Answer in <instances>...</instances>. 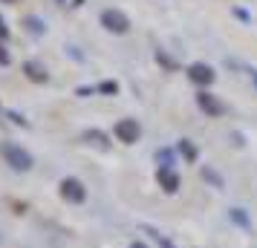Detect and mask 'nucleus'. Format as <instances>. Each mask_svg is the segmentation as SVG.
Here are the masks:
<instances>
[{
    "instance_id": "f257e3e1",
    "label": "nucleus",
    "mask_w": 257,
    "mask_h": 248,
    "mask_svg": "<svg viewBox=\"0 0 257 248\" xmlns=\"http://www.w3.org/2000/svg\"><path fill=\"white\" fill-rule=\"evenodd\" d=\"M101 26L113 35H127L130 32V18L121 9H104L101 12Z\"/></svg>"
},
{
    "instance_id": "f03ea898",
    "label": "nucleus",
    "mask_w": 257,
    "mask_h": 248,
    "mask_svg": "<svg viewBox=\"0 0 257 248\" xmlns=\"http://www.w3.org/2000/svg\"><path fill=\"white\" fill-rule=\"evenodd\" d=\"M0 153H3V159H6L15 170H29V167H32V156L26 153L24 147H18V144H12V142L0 144Z\"/></svg>"
},
{
    "instance_id": "7ed1b4c3",
    "label": "nucleus",
    "mask_w": 257,
    "mask_h": 248,
    "mask_svg": "<svg viewBox=\"0 0 257 248\" xmlns=\"http://www.w3.org/2000/svg\"><path fill=\"white\" fill-rule=\"evenodd\" d=\"M113 133H116L118 142H124V144H136V142H139V136H142L136 118H121V121H116Z\"/></svg>"
},
{
    "instance_id": "20e7f679",
    "label": "nucleus",
    "mask_w": 257,
    "mask_h": 248,
    "mask_svg": "<svg viewBox=\"0 0 257 248\" xmlns=\"http://www.w3.org/2000/svg\"><path fill=\"white\" fill-rule=\"evenodd\" d=\"M61 196L67 202H75V205H78V202L87 199V190H84V185L78 179H64V182H61Z\"/></svg>"
},
{
    "instance_id": "39448f33",
    "label": "nucleus",
    "mask_w": 257,
    "mask_h": 248,
    "mask_svg": "<svg viewBox=\"0 0 257 248\" xmlns=\"http://www.w3.org/2000/svg\"><path fill=\"white\" fill-rule=\"evenodd\" d=\"M197 104H199V110H205V116H214V118H217V116H222V113H225V104H222L217 95L205 93V90L197 95Z\"/></svg>"
},
{
    "instance_id": "423d86ee",
    "label": "nucleus",
    "mask_w": 257,
    "mask_h": 248,
    "mask_svg": "<svg viewBox=\"0 0 257 248\" xmlns=\"http://www.w3.org/2000/svg\"><path fill=\"white\" fill-rule=\"evenodd\" d=\"M188 78L194 84H199V87H208L214 81V70H211L208 64H191L188 67Z\"/></svg>"
},
{
    "instance_id": "0eeeda50",
    "label": "nucleus",
    "mask_w": 257,
    "mask_h": 248,
    "mask_svg": "<svg viewBox=\"0 0 257 248\" xmlns=\"http://www.w3.org/2000/svg\"><path fill=\"white\" fill-rule=\"evenodd\" d=\"M156 179H159V185H162L168 193H176V188H179V176L174 173V167H159V170H156Z\"/></svg>"
},
{
    "instance_id": "6e6552de",
    "label": "nucleus",
    "mask_w": 257,
    "mask_h": 248,
    "mask_svg": "<svg viewBox=\"0 0 257 248\" xmlns=\"http://www.w3.org/2000/svg\"><path fill=\"white\" fill-rule=\"evenodd\" d=\"M24 72H26V78H29V81H35V84H47V81H49L47 70H44L38 61H26V64H24Z\"/></svg>"
},
{
    "instance_id": "1a4fd4ad",
    "label": "nucleus",
    "mask_w": 257,
    "mask_h": 248,
    "mask_svg": "<svg viewBox=\"0 0 257 248\" xmlns=\"http://www.w3.org/2000/svg\"><path fill=\"white\" fill-rule=\"evenodd\" d=\"M24 24H26V29H29L32 35H44V32H47V26H44V21H38V18H32V15L26 18Z\"/></svg>"
},
{
    "instance_id": "9d476101",
    "label": "nucleus",
    "mask_w": 257,
    "mask_h": 248,
    "mask_svg": "<svg viewBox=\"0 0 257 248\" xmlns=\"http://www.w3.org/2000/svg\"><path fill=\"white\" fill-rule=\"evenodd\" d=\"M179 153H185L188 162H194V159H197V147L188 142V139H182V142H179Z\"/></svg>"
},
{
    "instance_id": "9b49d317",
    "label": "nucleus",
    "mask_w": 257,
    "mask_h": 248,
    "mask_svg": "<svg viewBox=\"0 0 257 248\" xmlns=\"http://www.w3.org/2000/svg\"><path fill=\"white\" fill-rule=\"evenodd\" d=\"M98 93H104V95H116V93H118V84H116V81H104V84H98Z\"/></svg>"
},
{
    "instance_id": "f8f14e48",
    "label": "nucleus",
    "mask_w": 257,
    "mask_h": 248,
    "mask_svg": "<svg viewBox=\"0 0 257 248\" xmlns=\"http://www.w3.org/2000/svg\"><path fill=\"white\" fill-rule=\"evenodd\" d=\"M231 216H234V222H240V225H248V219H245L243 208H231Z\"/></svg>"
},
{
    "instance_id": "ddd939ff",
    "label": "nucleus",
    "mask_w": 257,
    "mask_h": 248,
    "mask_svg": "<svg viewBox=\"0 0 257 248\" xmlns=\"http://www.w3.org/2000/svg\"><path fill=\"white\" fill-rule=\"evenodd\" d=\"M156 159L162 162V167H171V150H159V153H156Z\"/></svg>"
},
{
    "instance_id": "4468645a",
    "label": "nucleus",
    "mask_w": 257,
    "mask_h": 248,
    "mask_svg": "<svg viewBox=\"0 0 257 248\" xmlns=\"http://www.w3.org/2000/svg\"><path fill=\"white\" fill-rule=\"evenodd\" d=\"M202 176H208L211 182H214V185H217V188H220V185H222V179L217 176V173H214V170H208V167H205V170H202Z\"/></svg>"
},
{
    "instance_id": "2eb2a0df",
    "label": "nucleus",
    "mask_w": 257,
    "mask_h": 248,
    "mask_svg": "<svg viewBox=\"0 0 257 248\" xmlns=\"http://www.w3.org/2000/svg\"><path fill=\"white\" fill-rule=\"evenodd\" d=\"M9 52H6V47H3V44H0V67H9Z\"/></svg>"
},
{
    "instance_id": "dca6fc26",
    "label": "nucleus",
    "mask_w": 257,
    "mask_h": 248,
    "mask_svg": "<svg viewBox=\"0 0 257 248\" xmlns=\"http://www.w3.org/2000/svg\"><path fill=\"white\" fill-rule=\"evenodd\" d=\"M6 35H9V29H6V24H3V18H0V41H3Z\"/></svg>"
},
{
    "instance_id": "f3484780",
    "label": "nucleus",
    "mask_w": 257,
    "mask_h": 248,
    "mask_svg": "<svg viewBox=\"0 0 257 248\" xmlns=\"http://www.w3.org/2000/svg\"><path fill=\"white\" fill-rule=\"evenodd\" d=\"M251 81H254V87H257V70H251Z\"/></svg>"
},
{
    "instance_id": "a211bd4d",
    "label": "nucleus",
    "mask_w": 257,
    "mask_h": 248,
    "mask_svg": "<svg viewBox=\"0 0 257 248\" xmlns=\"http://www.w3.org/2000/svg\"><path fill=\"white\" fill-rule=\"evenodd\" d=\"M130 248H145V242H133V245H130Z\"/></svg>"
},
{
    "instance_id": "6ab92c4d",
    "label": "nucleus",
    "mask_w": 257,
    "mask_h": 248,
    "mask_svg": "<svg viewBox=\"0 0 257 248\" xmlns=\"http://www.w3.org/2000/svg\"><path fill=\"white\" fill-rule=\"evenodd\" d=\"M3 3H18V0H3Z\"/></svg>"
}]
</instances>
